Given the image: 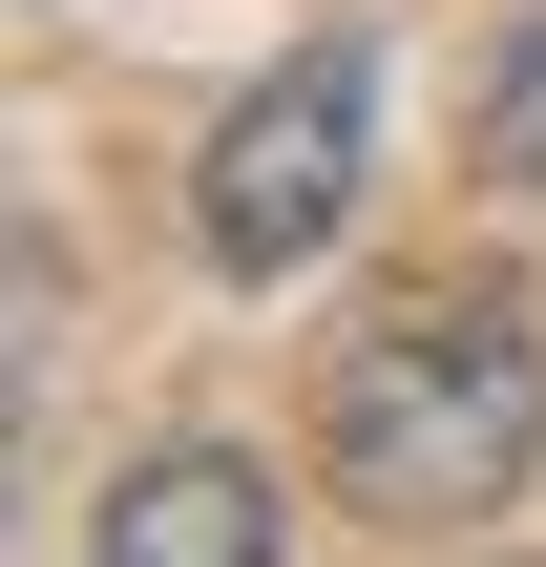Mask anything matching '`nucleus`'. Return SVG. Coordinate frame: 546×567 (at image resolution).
Segmentation results:
<instances>
[{"instance_id":"4","label":"nucleus","mask_w":546,"mask_h":567,"mask_svg":"<svg viewBox=\"0 0 546 567\" xmlns=\"http://www.w3.org/2000/svg\"><path fill=\"white\" fill-rule=\"evenodd\" d=\"M484 168H505V189H546V0L484 42Z\"/></svg>"},{"instance_id":"2","label":"nucleus","mask_w":546,"mask_h":567,"mask_svg":"<svg viewBox=\"0 0 546 567\" xmlns=\"http://www.w3.org/2000/svg\"><path fill=\"white\" fill-rule=\"evenodd\" d=\"M358 147H379V63H358V42H295V63L210 126V189H189L210 274H316L337 210H358Z\"/></svg>"},{"instance_id":"1","label":"nucleus","mask_w":546,"mask_h":567,"mask_svg":"<svg viewBox=\"0 0 546 567\" xmlns=\"http://www.w3.org/2000/svg\"><path fill=\"white\" fill-rule=\"evenodd\" d=\"M316 442H337V505H379V526H484L546 463V337H526V295L421 274L400 316H358Z\"/></svg>"},{"instance_id":"3","label":"nucleus","mask_w":546,"mask_h":567,"mask_svg":"<svg viewBox=\"0 0 546 567\" xmlns=\"http://www.w3.org/2000/svg\"><path fill=\"white\" fill-rule=\"evenodd\" d=\"M84 567H295V547H274V484H253L231 442H147V463L105 484Z\"/></svg>"}]
</instances>
